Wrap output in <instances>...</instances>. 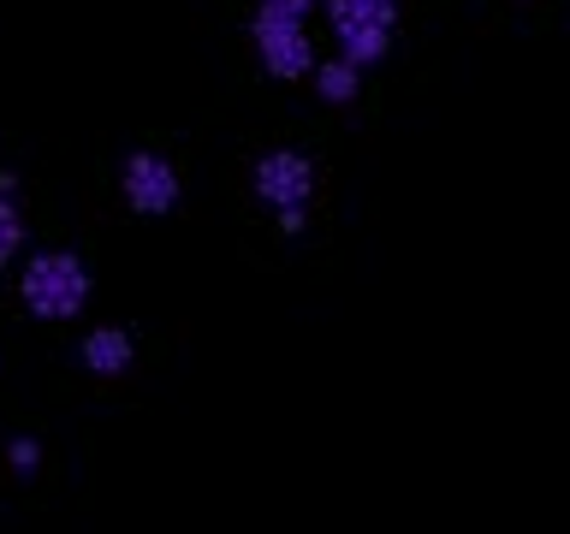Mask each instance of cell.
<instances>
[{
    "mask_svg": "<svg viewBox=\"0 0 570 534\" xmlns=\"http://www.w3.org/2000/svg\"><path fill=\"white\" fill-rule=\"evenodd\" d=\"M7 463H12V469H18V475H30V469H36V463H42V439H30V434H18V439L7 445Z\"/></svg>",
    "mask_w": 570,
    "mask_h": 534,
    "instance_id": "9c48e42d",
    "label": "cell"
},
{
    "mask_svg": "<svg viewBox=\"0 0 570 534\" xmlns=\"http://www.w3.org/2000/svg\"><path fill=\"white\" fill-rule=\"evenodd\" d=\"M119 190H125V202H131L137 214H173L178 208V167L167 155L137 149V155H125Z\"/></svg>",
    "mask_w": 570,
    "mask_h": 534,
    "instance_id": "5b68a950",
    "label": "cell"
},
{
    "mask_svg": "<svg viewBox=\"0 0 570 534\" xmlns=\"http://www.w3.org/2000/svg\"><path fill=\"white\" fill-rule=\"evenodd\" d=\"M267 7H279V12H297V18H303L309 7H321V0H267Z\"/></svg>",
    "mask_w": 570,
    "mask_h": 534,
    "instance_id": "30bf717a",
    "label": "cell"
},
{
    "mask_svg": "<svg viewBox=\"0 0 570 534\" xmlns=\"http://www.w3.org/2000/svg\"><path fill=\"white\" fill-rule=\"evenodd\" d=\"M18 249H24V214L12 208V196L0 190V267H7Z\"/></svg>",
    "mask_w": 570,
    "mask_h": 534,
    "instance_id": "ba28073f",
    "label": "cell"
},
{
    "mask_svg": "<svg viewBox=\"0 0 570 534\" xmlns=\"http://www.w3.org/2000/svg\"><path fill=\"white\" fill-rule=\"evenodd\" d=\"M249 36H256V53H262V66L274 71V78L285 83H297V78H309L315 71V36L303 30V18L297 12H279V7H256V18H249Z\"/></svg>",
    "mask_w": 570,
    "mask_h": 534,
    "instance_id": "3957f363",
    "label": "cell"
},
{
    "mask_svg": "<svg viewBox=\"0 0 570 534\" xmlns=\"http://www.w3.org/2000/svg\"><path fill=\"white\" fill-rule=\"evenodd\" d=\"M315 89H321V101L345 107V101L363 96V71L351 60H315Z\"/></svg>",
    "mask_w": 570,
    "mask_h": 534,
    "instance_id": "52a82bcc",
    "label": "cell"
},
{
    "mask_svg": "<svg viewBox=\"0 0 570 534\" xmlns=\"http://www.w3.org/2000/svg\"><path fill=\"white\" fill-rule=\"evenodd\" d=\"M131 363H137L131 327H89V333H83V368H89V374L114 380V374H125Z\"/></svg>",
    "mask_w": 570,
    "mask_h": 534,
    "instance_id": "8992f818",
    "label": "cell"
},
{
    "mask_svg": "<svg viewBox=\"0 0 570 534\" xmlns=\"http://www.w3.org/2000/svg\"><path fill=\"white\" fill-rule=\"evenodd\" d=\"M327 24L338 36V60H351L356 71L381 66L392 53V30H399V0H321Z\"/></svg>",
    "mask_w": 570,
    "mask_h": 534,
    "instance_id": "7a4b0ae2",
    "label": "cell"
},
{
    "mask_svg": "<svg viewBox=\"0 0 570 534\" xmlns=\"http://www.w3.org/2000/svg\"><path fill=\"white\" fill-rule=\"evenodd\" d=\"M18 297L30 315L42 320H71L89 303V267L78 249H42L30 256V267L18 274Z\"/></svg>",
    "mask_w": 570,
    "mask_h": 534,
    "instance_id": "6da1fadb",
    "label": "cell"
},
{
    "mask_svg": "<svg viewBox=\"0 0 570 534\" xmlns=\"http://www.w3.org/2000/svg\"><path fill=\"white\" fill-rule=\"evenodd\" d=\"M249 185H256V196L274 214L309 208V196H315V160L297 155V149H267L256 160V172H249Z\"/></svg>",
    "mask_w": 570,
    "mask_h": 534,
    "instance_id": "277c9868",
    "label": "cell"
}]
</instances>
